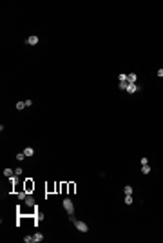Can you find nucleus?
<instances>
[{
    "label": "nucleus",
    "instance_id": "nucleus-15",
    "mask_svg": "<svg viewBox=\"0 0 163 243\" xmlns=\"http://www.w3.org/2000/svg\"><path fill=\"white\" fill-rule=\"evenodd\" d=\"M27 105H26V102H16V109L18 111H22V109H26Z\"/></svg>",
    "mask_w": 163,
    "mask_h": 243
},
{
    "label": "nucleus",
    "instance_id": "nucleus-4",
    "mask_svg": "<svg viewBox=\"0 0 163 243\" xmlns=\"http://www.w3.org/2000/svg\"><path fill=\"white\" fill-rule=\"evenodd\" d=\"M38 42H40V38H38L36 35H33V36H29V38L26 40V44H27V46H36Z\"/></svg>",
    "mask_w": 163,
    "mask_h": 243
},
{
    "label": "nucleus",
    "instance_id": "nucleus-1",
    "mask_svg": "<svg viewBox=\"0 0 163 243\" xmlns=\"http://www.w3.org/2000/svg\"><path fill=\"white\" fill-rule=\"evenodd\" d=\"M62 205H63L65 211H67V214H73V212H74V203H73L71 198H65V200L62 201Z\"/></svg>",
    "mask_w": 163,
    "mask_h": 243
},
{
    "label": "nucleus",
    "instance_id": "nucleus-9",
    "mask_svg": "<svg viewBox=\"0 0 163 243\" xmlns=\"http://www.w3.org/2000/svg\"><path fill=\"white\" fill-rule=\"evenodd\" d=\"M4 176H6V178H11V176H15V171L7 167V169H4Z\"/></svg>",
    "mask_w": 163,
    "mask_h": 243
},
{
    "label": "nucleus",
    "instance_id": "nucleus-3",
    "mask_svg": "<svg viewBox=\"0 0 163 243\" xmlns=\"http://www.w3.org/2000/svg\"><path fill=\"white\" fill-rule=\"evenodd\" d=\"M73 225H74L76 229H78V230H80V232H87V230H89V227H87V225H85L83 221H74Z\"/></svg>",
    "mask_w": 163,
    "mask_h": 243
},
{
    "label": "nucleus",
    "instance_id": "nucleus-24",
    "mask_svg": "<svg viewBox=\"0 0 163 243\" xmlns=\"http://www.w3.org/2000/svg\"><path fill=\"white\" fill-rule=\"evenodd\" d=\"M158 76H159V78H163V69H158Z\"/></svg>",
    "mask_w": 163,
    "mask_h": 243
},
{
    "label": "nucleus",
    "instance_id": "nucleus-7",
    "mask_svg": "<svg viewBox=\"0 0 163 243\" xmlns=\"http://www.w3.org/2000/svg\"><path fill=\"white\" fill-rule=\"evenodd\" d=\"M136 80H138V74H136V73H130V74L127 76V82H129V84H136Z\"/></svg>",
    "mask_w": 163,
    "mask_h": 243
},
{
    "label": "nucleus",
    "instance_id": "nucleus-19",
    "mask_svg": "<svg viewBox=\"0 0 163 243\" xmlns=\"http://www.w3.org/2000/svg\"><path fill=\"white\" fill-rule=\"evenodd\" d=\"M127 76H129V74H125V73H122V74H120V76H118V78H120V82H127Z\"/></svg>",
    "mask_w": 163,
    "mask_h": 243
},
{
    "label": "nucleus",
    "instance_id": "nucleus-22",
    "mask_svg": "<svg viewBox=\"0 0 163 243\" xmlns=\"http://www.w3.org/2000/svg\"><path fill=\"white\" fill-rule=\"evenodd\" d=\"M24 241H26V243H31V241H35V239H33V236H26Z\"/></svg>",
    "mask_w": 163,
    "mask_h": 243
},
{
    "label": "nucleus",
    "instance_id": "nucleus-12",
    "mask_svg": "<svg viewBox=\"0 0 163 243\" xmlns=\"http://www.w3.org/2000/svg\"><path fill=\"white\" fill-rule=\"evenodd\" d=\"M27 194H29V192H26V191H20V192H16L18 200H26V198H27Z\"/></svg>",
    "mask_w": 163,
    "mask_h": 243
},
{
    "label": "nucleus",
    "instance_id": "nucleus-13",
    "mask_svg": "<svg viewBox=\"0 0 163 243\" xmlns=\"http://www.w3.org/2000/svg\"><path fill=\"white\" fill-rule=\"evenodd\" d=\"M69 185V191H67V194H74V191H76V185L71 181V183H67Z\"/></svg>",
    "mask_w": 163,
    "mask_h": 243
},
{
    "label": "nucleus",
    "instance_id": "nucleus-8",
    "mask_svg": "<svg viewBox=\"0 0 163 243\" xmlns=\"http://www.w3.org/2000/svg\"><path fill=\"white\" fill-rule=\"evenodd\" d=\"M24 154L29 158V156H33V154H35V149H33V147H26V149H24Z\"/></svg>",
    "mask_w": 163,
    "mask_h": 243
},
{
    "label": "nucleus",
    "instance_id": "nucleus-21",
    "mask_svg": "<svg viewBox=\"0 0 163 243\" xmlns=\"http://www.w3.org/2000/svg\"><path fill=\"white\" fill-rule=\"evenodd\" d=\"M22 172H24V169H22V167H16V169H15V174H16V176H20Z\"/></svg>",
    "mask_w": 163,
    "mask_h": 243
},
{
    "label": "nucleus",
    "instance_id": "nucleus-18",
    "mask_svg": "<svg viewBox=\"0 0 163 243\" xmlns=\"http://www.w3.org/2000/svg\"><path fill=\"white\" fill-rule=\"evenodd\" d=\"M24 158H27V156H26V154H24V151H22V152H18V154H16V160H18V161H22V160H24Z\"/></svg>",
    "mask_w": 163,
    "mask_h": 243
},
{
    "label": "nucleus",
    "instance_id": "nucleus-6",
    "mask_svg": "<svg viewBox=\"0 0 163 243\" xmlns=\"http://www.w3.org/2000/svg\"><path fill=\"white\" fill-rule=\"evenodd\" d=\"M26 205L27 207H33V205H35V198H33V194H27V198H26Z\"/></svg>",
    "mask_w": 163,
    "mask_h": 243
},
{
    "label": "nucleus",
    "instance_id": "nucleus-14",
    "mask_svg": "<svg viewBox=\"0 0 163 243\" xmlns=\"http://www.w3.org/2000/svg\"><path fill=\"white\" fill-rule=\"evenodd\" d=\"M141 172H143V174H149L150 172V165L147 163V165H141Z\"/></svg>",
    "mask_w": 163,
    "mask_h": 243
},
{
    "label": "nucleus",
    "instance_id": "nucleus-20",
    "mask_svg": "<svg viewBox=\"0 0 163 243\" xmlns=\"http://www.w3.org/2000/svg\"><path fill=\"white\" fill-rule=\"evenodd\" d=\"M127 84H129V82H120V89L125 91V89H127Z\"/></svg>",
    "mask_w": 163,
    "mask_h": 243
},
{
    "label": "nucleus",
    "instance_id": "nucleus-11",
    "mask_svg": "<svg viewBox=\"0 0 163 243\" xmlns=\"http://www.w3.org/2000/svg\"><path fill=\"white\" fill-rule=\"evenodd\" d=\"M67 191H69V185H67V183H65V181H63V183L60 185V192H62V194H65V192H67Z\"/></svg>",
    "mask_w": 163,
    "mask_h": 243
},
{
    "label": "nucleus",
    "instance_id": "nucleus-17",
    "mask_svg": "<svg viewBox=\"0 0 163 243\" xmlns=\"http://www.w3.org/2000/svg\"><path fill=\"white\" fill-rule=\"evenodd\" d=\"M123 192H125V194H132L134 191H132V187H130V185H125V189H123Z\"/></svg>",
    "mask_w": 163,
    "mask_h": 243
},
{
    "label": "nucleus",
    "instance_id": "nucleus-10",
    "mask_svg": "<svg viewBox=\"0 0 163 243\" xmlns=\"http://www.w3.org/2000/svg\"><path fill=\"white\" fill-rule=\"evenodd\" d=\"M33 239H35V243H40V241L43 239V234H42V232H36L35 236H33Z\"/></svg>",
    "mask_w": 163,
    "mask_h": 243
},
{
    "label": "nucleus",
    "instance_id": "nucleus-5",
    "mask_svg": "<svg viewBox=\"0 0 163 243\" xmlns=\"http://www.w3.org/2000/svg\"><path fill=\"white\" fill-rule=\"evenodd\" d=\"M129 94H134L136 91H138V85L136 84H127V89H125Z\"/></svg>",
    "mask_w": 163,
    "mask_h": 243
},
{
    "label": "nucleus",
    "instance_id": "nucleus-2",
    "mask_svg": "<svg viewBox=\"0 0 163 243\" xmlns=\"http://www.w3.org/2000/svg\"><path fill=\"white\" fill-rule=\"evenodd\" d=\"M24 191L29 192V194L35 191V181H33V178H26V181H24Z\"/></svg>",
    "mask_w": 163,
    "mask_h": 243
},
{
    "label": "nucleus",
    "instance_id": "nucleus-23",
    "mask_svg": "<svg viewBox=\"0 0 163 243\" xmlns=\"http://www.w3.org/2000/svg\"><path fill=\"white\" fill-rule=\"evenodd\" d=\"M69 221H71V223H74V221H76V218H74L73 214H69Z\"/></svg>",
    "mask_w": 163,
    "mask_h": 243
},
{
    "label": "nucleus",
    "instance_id": "nucleus-16",
    "mask_svg": "<svg viewBox=\"0 0 163 243\" xmlns=\"http://www.w3.org/2000/svg\"><path fill=\"white\" fill-rule=\"evenodd\" d=\"M125 203H127V205L132 203V194H125Z\"/></svg>",
    "mask_w": 163,
    "mask_h": 243
}]
</instances>
